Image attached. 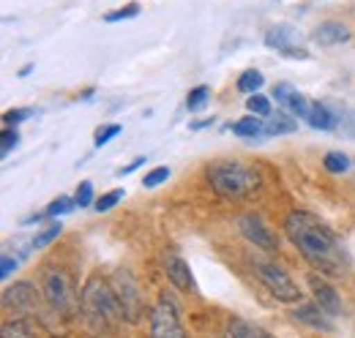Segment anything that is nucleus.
I'll return each instance as SVG.
<instances>
[{"label":"nucleus","mask_w":355,"mask_h":338,"mask_svg":"<svg viewBox=\"0 0 355 338\" xmlns=\"http://www.w3.org/2000/svg\"><path fill=\"white\" fill-rule=\"evenodd\" d=\"M284 232L295 243V249L306 256V262H311L320 273L342 276L347 270V256L342 251L339 240L311 213L293 211L284 221Z\"/></svg>","instance_id":"obj_1"},{"label":"nucleus","mask_w":355,"mask_h":338,"mask_svg":"<svg viewBox=\"0 0 355 338\" xmlns=\"http://www.w3.org/2000/svg\"><path fill=\"white\" fill-rule=\"evenodd\" d=\"M83 317L88 319L90 330L101 333V330H112L121 319V303L112 292V284H107L101 276H90L83 287Z\"/></svg>","instance_id":"obj_2"},{"label":"nucleus","mask_w":355,"mask_h":338,"mask_svg":"<svg viewBox=\"0 0 355 338\" xmlns=\"http://www.w3.org/2000/svg\"><path fill=\"white\" fill-rule=\"evenodd\" d=\"M208 180H211L214 191L222 199H230V202L232 199H246L263 186L260 172L241 164V161H214L208 167Z\"/></svg>","instance_id":"obj_3"},{"label":"nucleus","mask_w":355,"mask_h":338,"mask_svg":"<svg viewBox=\"0 0 355 338\" xmlns=\"http://www.w3.org/2000/svg\"><path fill=\"white\" fill-rule=\"evenodd\" d=\"M44 297L49 303V308L58 314V317H74L77 308H83V300H77V290H74V281L69 278L66 270H46L44 273Z\"/></svg>","instance_id":"obj_4"},{"label":"nucleus","mask_w":355,"mask_h":338,"mask_svg":"<svg viewBox=\"0 0 355 338\" xmlns=\"http://www.w3.org/2000/svg\"><path fill=\"white\" fill-rule=\"evenodd\" d=\"M252 270H254V276L263 281V287H266L276 300H282V303H298V300H301L298 284L290 278V273H287L282 265L268 262V259H254V262H252Z\"/></svg>","instance_id":"obj_5"},{"label":"nucleus","mask_w":355,"mask_h":338,"mask_svg":"<svg viewBox=\"0 0 355 338\" xmlns=\"http://www.w3.org/2000/svg\"><path fill=\"white\" fill-rule=\"evenodd\" d=\"M110 284H112V292H115L118 303H121L123 319H126V322H139L145 303H142V292H139V284H137L132 270L118 267V270L112 273V281H110Z\"/></svg>","instance_id":"obj_6"},{"label":"nucleus","mask_w":355,"mask_h":338,"mask_svg":"<svg viewBox=\"0 0 355 338\" xmlns=\"http://www.w3.org/2000/svg\"><path fill=\"white\" fill-rule=\"evenodd\" d=\"M150 338H186L175 303L167 295L159 297V303L150 314Z\"/></svg>","instance_id":"obj_7"},{"label":"nucleus","mask_w":355,"mask_h":338,"mask_svg":"<svg viewBox=\"0 0 355 338\" xmlns=\"http://www.w3.org/2000/svg\"><path fill=\"white\" fill-rule=\"evenodd\" d=\"M238 226H241L243 238H246L249 243H254L260 251L273 254L276 249H279V243H276L273 232H270L266 224H263V218H260V215H254V213H246V215H241V218H238Z\"/></svg>","instance_id":"obj_8"},{"label":"nucleus","mask_w":355,"mask_h":338,"mask_svg":"<svg viewBox=\"0 0 355 338\" xmlns=\"http://www.w3.org/2000/svg\"><path fill=\"white\" fill-rule=\"evenodd\" d=\"M3 303L17 314H31V317H39L42 314V300L36 295V290L31 284H14L3 292Z\"/></svg>","instance_id":"obj_9"},{"label":"nucleus","mask_w":355,"mask_h":338,"mask_svg":"<svg viewBox=\"0 0 355 338\" xmlns=\"http://www.w3.org/2000/svg\"><path fill=\"white\" fill-rule=\"evenodd\" d=\"M273 98L282 104V107H287L295 118H309V112H311V101L309 98H304L293 84H287V82H279L276 87H273Z\"/></svg>","instance_id":"obj_10"},{"label":"nucleus","mask_w":355,"mask_h":338,"mask_svg":"<svg viewBox=\"0 0 355 338\" xmlns=\"http://www.w3.org/2000/svg\"><path fill=\"white\" fill-rule=\"evenodd\" d=\"M164 273H167V278L173 281V287H178L180 292H197L194 278H191V270H189V265H186L178 254H167V259H164Z\"/></svg>","instance_id":"obj_11"},{"label":"nucleus","mask_w":355,"mask_h":338,"mask_svg":"<svg viewBox=\"0 0 355 338\" xmlns=\"http://www.w3.org/2000/svg\"><path fill=\"white\" fill-rule=\"evenodd\" d=\"M309 287H311V295H314V300H317V305H320L322 311H328L331 317L342 311V300H339V295H336V290H334L331 284H325V281H322L317 273H311V276H309Z\"/></svg>","instance_id":"obj_12"},{"label":"nucleus","mask_w":355,"mask_h":338,"mask_svg":"<svg viewBox=\"0 0 355 338\" xmlns=\"http://www.w3.org/2000/svg\"><path fill=\"white\" fill-rule=\"evenodd\" d=\"M301 42H304V36H301V30L293 28V25H276L273 30L266 33V46L279 49V52H284V55H287L290 49L301 46Z\"/></svg>","instance_id":"obj_13"},{"label":"nucleus","mask_w":355,"mask_h":338,"mask_svg":"<svg viewBox=\"0 0 355 338\" xmlns=\"http://www.w3.org/2000/svg\"><path fill=\"white\" fill-rule=\"evenodd\" d=\"M314 39L322 44V46H336V44L350 39V30H347V25H342V22H322V25L314 30Z\"/></svg>","instance_id":"obj_14"},{"label":"nucleus","mask_w":355,"mask_h":338,"mask_svg":"<svg viewBox=\"0 0 355 338\" xmlns=\"http://www.w3.org/2000/svg\"><path fill=\"white\" fill-rule=\"evenodd\" d=\"M295 317H298L301 322L311 325V328H320V330H331V328H334L331 319H328V311H322L320 305H301V308L295 311Z\"/></svg>","instance_id":"obj_15"},{"label":"nucleus","mask_w":355,"mask_h":338,"mask_svg":"<svg viewBox=\"0 0 355 338\" xmlns=\"http://www.w3.org/2000/svg\"><path fill=\"white\" fill-rule=\"evenodd\" d=\"M306 123H309L311 128H320V131H331V128L336 126V118H334V112H331L328 107L311 101V112H309V118H306Z\"/></svg>","instance_id":"obj_16"},{"label":"nucleus","mask_w":355,"mask_h":338,"mask_svg":"<svg viewBox=\"0 0 355 338\" xmlns=\"http://www.w3.org/2000/svg\"><path fill=\"white\" fill-rule=\"evenodd\" d=\"M295 121L290 118V115H284V112H276V115H270L266 123V134H293L295 131Z\"/></svg>","instance_id":"obj_17"},{"label":"nucleus","mask_w":355,"mask_h":338,"mask_svg":"<svg viewBox=\"0 0 355 338\" xmlns=\"http://www.w3.org/2000/svg\"><path fill=\"white\" fill-rule=\"evenodd\" d=\"M260 87H263V74L254 71V69H249L238 77V90L246 93V96H254V90H260Z\"/></svg>","instance_id":"obj_18"},{"label":"nucleus","mask_w":355,"mask_h":338,"mask_svg":"<svg viewBox=\"0 0 355 338\" xmlns=\"http://www.w3.org/2000/svg\"><path fill=\"white\" fill-rule=\"evenodd\" d=\"M263 131H266V126L257 118H241L232 123V134H238V136H257Z\"/></svg>","instance_id":"obj_19"},{"label":"nucleus","mask_w":355,"mask_h":338,"mask_svg":"<svg viewBox=\"0 0 355 338\" xmlns=\"http://www.w3.org/2000/svg\"><path fill=\"white\" fill-rule=\"evenodd\" d=\"M322 164H325L328 172L342 175V172H347V169H350V159H347L345 153H328V156L322 159Z\"/></svg>","instance_id":"obj_20"},{"label":"nucleus","mask_w":355,"mask_h":338,"mask_svg":"<svg viewBox=\"0 0 355 338\" xmlns=\"http://www.w3.org/2000/svg\"><path fill=\"white\" fill-rule=\"evenodd\" d=\"M246 107H249V112H254V115H263V118H270V115H273V112H270V101H268L266 96H260V93L249 96Z\"/></svg>","instance_id":"obj_21"},{"label":"nucleus","mask_w":355,"mask_h":338,"mask_svg":"<svg viewBox=\"0 0 355 338\" xmlns=\"http://www.w3.org/2000/svg\"><path fill=\"white\" fill-rule=\"evenodd\" d=\"M121 199H123V188H112V191L101 194V199H96V211L98 213L110 211V208H115Z\"/></svg>","instance_id":"obj_22"},{"label":"nucleus","mask_w":355,"mask_h":338,"mask_svg":"<svg viewBox=\"0 0 355 338\" xmlns=\"http://www.w3.org/2000/svg\"><path fill=\"white\" fill-rule=\"evenodd\" d=\"M208 96H211V90H208L205 84H200V87H194V90L189 93V98H186V107L194 112V109H200V107L208 101Z\"/></svg>","instance_id":"obj_23"},{"label":"nucleus","mask_w":355,"mask_h":338,"mask_svg":"<svg viewBox=\"0 0 355 338\" xmlns=\"http://www.w3.org/2000/svg\"><path fill=\"white\" fill-rule=\"evenodd\" d=\"M167 177H170V169L156 167V169H150V172L142 177V186H145V188H156V186H162Z\"/></svg>","instance_id":"obj_24"},{"label":"nucleus","mask_w":355,"mask_h":338,"mask_svg":"<svg viewBox=\"0 0 355 338\" xmlns=\"http://www.w3.org/2000/svg\"><path fill=\"white\" fill-rule=\"evenodd\" d=\"M77 202H71L69 197H58L55 202H49V208H46V215H52V218H58V215H66V213H71Z\"/></svg>","instance_id":"obj_25"},{"label":"nucleus","mask_w":355,"mask_h":338,"mask_svg":"<svg viewBox=\"0 0 355 338\" xmlns=\"http://www.w3.org/2000/svg\"><path fill=\"white\" fill-rule=\"evenodd\" d=\"M0 338H33V336L28 333V328H25L22 322H6Z\"/></svg>","instance_id":"obj_26"},{"label":"nucleus","mask_w":355,"mask_h":338,"mask_svg":"<svg viewBox=\"0 0 355 338\" xmlns=\"http://www.w3.org/2000/svg\"><path fill=\"white\" fill-rule=\"evenodd\" d=\"M0 139H3V142H0V153H3V156H8V153L17 148L19 134H17V128H14V131H11V128H6V131L0 134Z\"/></svg>","instance_id":"obj_27"},{"label":"nucleus","mask_w":355,"mask_h":338,"mask_svg":"<svg viewBox=\"0 0 355 338\" xmlns=\"http://www.w3.org/2000/svg\"><path fill=\"white\" fill-rule=\"evenodd\" d=\"M60 232H63V226H60V224H52V226H46L44 232H42V235L33 240V246H36V249H44L46 243H52V240H55Z\"/></svg>","instance_id":"obj_28"},{"label":"nucleus","mask_w":355,"mask_h":338,"mask_svg":"<svg viewBox=\"0 0 355 338\" xmlns=\"http://www.w3.org/2000/svg\"><path fill=\"white\" fill-rule=\"evenodd\" d=\"M74 202H77L80 208L96 205V202H93V186H90L88 180H85V183H80V188H77V197H74Z\"/></svg>","instance_id":"obj_29"},{"label":"nucleus","mask_w":355,"mask_h":338,"mask_svg":"<svg viewBox=\"0 0 355 338\" xmlns=\"http://www.w3.org/2000/svg\"><path fill=\"white\" fill-rule=\"evenodd\" d=\"M139 14V6H126V8H118V11H110L104 19L107 22H121V19H129V17H137Z\"/></svg>","instance_id":"obj_30"},{"label":"nucleus","mask_w":355,"mask_h":338,"mask_svg":"<svg viewBox=\"0 0 355 338\" xmlns=\"http://www.w3.org/2000/svg\"><path fill=\"white\" fill-rule=\"evenodd\" d=\"M115 134H121V126H118V123H110V126L98 128V131H96V148L107 145V142H110Z\"/></svg>","instance_id":"obj_31"},{"label":"nucleus","mask_w":355,"mask_h":338,"mask_svg":"<svg viewBox=\"0 0 355 338\" xmlns=\"http://www.w3.org/2000/svg\"><path fill=\"white\" fill-rule=\"evenodd\" d=\"M28 115H31L28 109H11V112H6V115H3V123H6V126H11V123L17 126V123H19V121H25Z\"/></svg>","instance_id":"obj_32"},{"label":"nucleus","mask_w":355,"mask_h":338,"mask_svg":"<svg viewBox=\"0 0 355 338\" xmlns=\"http://www.w3.org/2000/svg\"><path fill=\"white\" fill-rule=\"evenodd\" d=\"M0 265H3V267H0V276H3V278H8V276H11V270H17V259H14V256H8V254H3Z\"/></svg>","instance_id":"obj_33"},{"label":"nucleus","mask_w":355,"mask_h":338,"mask_svg":"<svg viewBox=\"0 0 355 338\" xmlns=\"http://www.w3.org/2000/svg\"><path fill=\"white\" fill-rule=\"evenodd\" d=\"M145 159H148V156H142V159H137L134 164H129V167L123 169V175H129V172H134V169H137V167H142V164H145Z\"/></svg>","instance_id":"obj_34"},{"label":"nucleus","mask_w":355,"mask_h":338,"mask_svg":"<svg viewBox=\"0 0 355 338\" xmlns=\"http://www.w3.org/2000/svg\"><path fill=\"white\" fill-rule=\"evenodd\" d=\"M211 123H214V121H197V123H191V128L197 131V128H205V126H211Z\"/></svg>","instance_id":"obj_35"},{"label":"nucleus","mask_w":355,"mask_h":338,"mask_svg":"<svg viewBox=\"0 0 355 338\" xmlns=\"http://www.w3.org/2000/svg\"><path fill=\"white\" fill-rule=\"evenodd\" d=\"M222 338H238V336H235V333H224Z\"/></svg>","instance_id":"obj_36"},{"label":"nucleus","mask_w":355,"mask_h":338,"mask_svg":"<svg viewBox=\"0 0 355 338\" xmlns=\"http://www.w3.org/2000/svg\"><path fill=\"white\" fill-rule=\"evenodd\" d=\"M263 338H273V336H268V333H266V330H263Z\"/></svg>","instance_id":"obj_37"}]
</instances>
